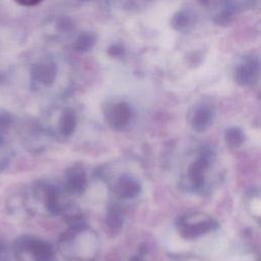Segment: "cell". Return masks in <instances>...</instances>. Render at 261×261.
<instances>
[{"label":"cell","mask_w":261,"mask_h":261,"mask_svg":"<svg viewBox=\"0 0 261 261\" xmlns=\"http://www.w3.org/2000/svg\"><path fill=\"white\" fill-rule=\"evenodd\" d=\"M141 187L140 185L133 178L128 176H122L118 180L117 185V192L120 197L128 199V198H134L140 193Z\"/></svg>","instance_id":"30bf717a"},{"label":"cell","mask_w":261,"mask_h":261,"mask_svg":"<svg viewBox=\"0 0 261 261\" xmlns=\"http://www.w3.org/2000/svg\"><path fill=\"white\" fill-rule=\"evenodd\" d=\"M57 28L61 33H65V32H70L74 28V25L70 18L62 17L59 19V21L57 23Z\"/></svg>","instance_id":"2e32d148"},{"label":"cell","mask_w":261,"mask_h":261,"mask_svg":"<svg viewBox=\"0 0 261 261\" xmlns=\"http://www.w3.org/2000/svg\"><path fill=\"white\" fill-rule=\"evenodd\" d=\"M67 189L70 193L80 195L87 188V177L82 169H71L67 176Z\"/></svg>","instance_id":"52a82bcc"},{"label":"cell","mask_w":261,"mask_h":261,"mask_svg":"<svg viewBox=\"0 0 261 261\" xmlns=\"http://www.w3.org/2000/svg\"><path fill=\"white\" fill-rule=\"evenodd\" d=\"M124 52H125V49L121 43H113L107 49L108 55L111 57H115V58L123 56Z\"/></svg>","instance_id":"9a60e30c"},{"label":"cell","mask_w":261,"mask_h":261,"mask_svg":"<svg viewBox=\"0 0 261 261\" xmlns=\"http://www.w3.org/2000/svg\"><path fill=\"white\" fill-rule=\"evenodd\" d=\"M198 15L196 11L189 7H184L175 11L170 18V27L177 33H189L197 23Z\"/></svg>","instance_id":"3957f363"},{"label":"cell","mask_w":261,"mask_h":261,"mask_svg":"<svg viewBox=\"0 0 261 261\" xmlns=\"http://www.w3.org/2000/svg\"><path fill=\"white\" fill-rule=\"evenodd\" d=\"M212 228V221H200L198 223H184L180 233L186 239H195L203 233L208 232Z\"/></svg>","instance_id":"9c48e42d"},{"label":"cell","mask_w":261,"mask_h":261,"mask_svg":"<svg viewBox=\"0 0 261 261\" xmlns=\"http://www.w3.org/2000/svg\"><path fill=\"white\" fill-rule=\"evenodd\" d=\"M260 58L255 53L244 55L234 66L233 77L238 85L242 87L254 86L260 77Z\"/></svg>","instance_id":"6da1fadb"},{"label":"cell","mask_w":261,"mask_h":261,"mask_svg":"<svg viewBox=\"0 0 261 261\" xmlns=\"http://www.w3.org/2000/svg\"><path fill=\"white\" fill-rule=\"evenodd\" d=\"M227 8L234 14L236 12L253 7L258 0H225Z\"/></svg>","instance_id":"4fadbf2b"},{"label":"cell","mask_w":261,"mask_h":261,"mask_svg":"<svg viewBox=\"0 0 261 261\" xmlns=\"http://www.w3.org/2000/svg\"><path fill=\"white\" fill-rule=\"evenodd\" d=\"M130 107L123 101L111 104L107 107L105 112V118L113 128H121L126 125L130 119Z\"/></svg>","instance_id":"7a4b0ae2"},{"label":"cell","mask_w":261,"mask_h":261,"mask_svg":"<svg viewBox=\"0 0 261 261\" xmlns=\"http://www.w3.org/2000/svg\"><path fill=\"white\" fill-rule=\"evenodd\" d=\"M59 125L60 130L64 136H70L74 132L76 125V114L72 108L68 107L62 111Z\"/></svg>","instance_id":"8fae6325"},{"label":"cell","mask_w":261,"mask_h":261,"mask_svg":"<svg viewBox=\"0 0 261 261\" xmlns=\"http://www.w3.org/2000/svg\"><path fill=\"white\" fill-rule=\"evenodd\" d=\"M17 4L21 5V6H27V7H31V6H36L38 4H40L43 0H14Z\"/></svg>","instance_id":"e0dca14e"},{"label":"cell","mask_w":261,"mask_h":261,"mask_svg":"<svg viewBox=\"0 0 261 261\" xmlns=\"http://www.w3.org/2000/svg\"><path fill=\"white\" fill-rule=\"evenodd\" d=\"M225 143L230 148H238L244 142V134L239 127H229L226 129L224 135Z\"/></svg>","instance_id":"7c38bea8"},{"label":"cell","mask_w":261,"mask_h":261,"mask_svg":"<svg viewBox=\"0 0 261 261\" xmlns=\"http://www.w3.org/2000/svg\"><path fill=\"white\" fill-rule=\"evenodd\" d=\"M97 35L94 32L85 31L80 33L72 43V48L76 52L85 53L90 51L97 42Z\"/></svg>","instance_id":"ba28073f"},{"label":"cell","mask_w":261,"mask_h":261,"mask_svg":"<svg viewBox=\"0 0 261 261\" xmlns=\"http://www.w3.org/2000/svg\"><path fill=\"white\" fill-rule=\"evenodd\" d=\"M81 1H89V0H81Z\"/></svg>","instance_id":"d6986e66"},{"label":"cell","mask_w":261,"mask_h":261,"mask_svg":"<svg viewBox=\"0 0 261 261\" xmlns=\"http://www.w3.org/2000/svg\"><path fill=\"white\" fill-rule=\"evenodd\" d=\"M129 261H144L141 257H138V256H135V257H133Z\"/></svg>","instance_id":"ac0fdd59"},{"label":"cell","mask_w":261,"mask_h":261,"mask_svg":"<svg viewBox=\"0 0 261 261\" xmlns=\"http://www.w3.org/2000/svg\"><path fill=\"white\" fill-rule=\"evenodd\" d=\"M122 214L121 211L117 208V207H112L108 213H107V218H106V222L107 225L112 227V228H118L121 223H122Z\"/></svg>","instance_id":"5bb4252c"},{"label":"cell","mask_w":261,"mask_h":261,"mask_svg":"<svg viewBox=\"0 0 261 261\" xmlns=\"http://www.w3.org/2000/svg\"><path fill=\"white\" fill-rule=\"evenodd\" d=\"M209 160H210V154L207 153V151H204L200 156V158L190 166V169H189L190 177L196 188L202 186L203 184L204 170L208 166Z\"/></svg>","instance_id":"8992f818"},{"label":"cell","mask_w":261,"mask_h":261,"mask_svg":"<svg viewBox=\"0 0 261 261\" xmlns=\"http://www.w3.org/2000/svg\"><path fill=\"white\" fill-rule=\"evenodd\" d=\"M212 106L208 103H201L194 111L192 125L196 130H204L212 118Z\"/></svg>","instance_id":"5b68a950"},{"label":"cell","mask_w":261,"mask_h":261,"mask_svg":"<svg viewBox=\"0 0 261 261\" xmlns=\"http://www.w3.org/2000/svg\"><path fill=\"white\" fill-rule=\"evenodd\" d=\"M57 65L53 60L49 58L42 59L33 66L32 76L38 83L49 86L54 83L57 76Z\"/></svg>","instance_id":"277c9868"}]
</instances>
